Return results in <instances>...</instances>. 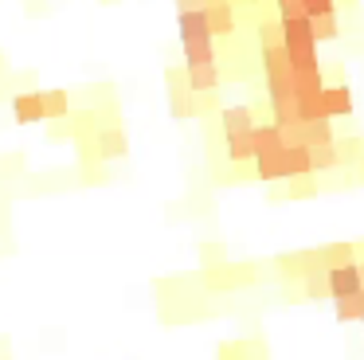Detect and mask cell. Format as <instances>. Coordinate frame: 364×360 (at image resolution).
Masks as SVG:
<instances>
[{"label": "cell", "mask_w": 364, "mask_h": 360, "mask_svg": "<svg viewBox=\"0 0 364 360\" xmlns=\"http://www.w3.org/2000/svg\"><path fill=\"white\" fill-rule=\"evenodd\" d=\"M168 102H173V114L176 117H192L196 114V94L188 90V78H184V70H168Z\"/></svg>", "instance_id": "4"}, {"label": "cell", "mask_w": 364, "mask_h": 360, "mask_svg": "<svg viewBox=\"0 0 364 360\" xmlns=\"http://www.w3.org/2000/svg\"><path fill=\"white\" fill-rule=\"evenodd\" d=\"M259 43L262 47H282V28H278V20H259Z\"/></svg>", "instance_id": "24"}, {"label": "cell", "mask_w": 364, "mask_h": 360, "mask_svg": "<svg viewBox=\"0 0 364 360\" xmlns=\"http://www.w3.org/2000/svg\"><path fill=\"white\" fill-rule=\"evenodd\" d=\"M181 23V43H184V67L192 63H215V36L208 28L204 12H176Z\"/></svg>", "instance_id": "1"}, {"label": "cell", "mask_w": 364, "mask_h": 360, "mask_svg": "<svg viewBox=\"0 0 364 360\" xmlns=\"http://www.w3.org/2000/svg\"><path fill=\"white\" fill-rule=\"evenodd\" d=\"M356 266H360V286H364V263H356Z\"/></svg>", "instance_id": "28"}, {"label": "cell", "mask_w": 364, "mask_h": 360, "mask_svg": "<svg viewBox=\"0 0 364 360\" xmlns=\"http://www.w3.org/2000/svg\"><path fill=\"white\" fill-rule=\"evenodd\" d=\"M220 125H223V137H235V133H251L259 122H255L251 106H228L220 110Z\"/></svg>", "instance_id": "9"}, {"label": "cell", "mask_w": 364, "mask_h": 360, "mask_svg": "<svg viewBox=\"0 0 364 360\" xmlns=\"http://www.w3.org/2000/svg\"><path fill=\"white\" fill-rule=\"evenodd\" d=\"M184 78H188L192 94H212L220 86V63H192V67H184Z\"/></svg>", "instance_id": "7"}, {"label": "cell", "mask_w": 364, "mask_h": 360, "mask_svg": "<svg viewBox=\"0 0 364 360\" xmlns=\"http://www.w3.org/2000/svg\"><path fill=\"white\" fill-rule=\"evenodd\" d=\"M301 145L317 149V145H333V122H301Z\"/></svg>", "instance_id": "16"}, {"label": "cell", "mask_w": 364, "mask_h": 360, "mask_svg": "<svg viewBox=\"0 0 364 360\" xmlns=\"http://www.w3.org/2000/svg\"><path fill=\"white\" fill-rule=\"evenodd\" d=\"M255 278V266H212L208 270V282H212L215 290H228V286H243V282Z\"/></svg>", "instance_id": "10"}, {"label": "cell", "mask_w": 364, "mask_h": 360, "mask_svg": "<svg viewBox=\"0 0 364 360\" xmlns=\"http://www.w3.org/2000/svg\"><path fill=\"white\" fill-rule=\"evenodd\" d=\"M255 176L259 180H286V145L274 149V153H259L255 157Z\"/></svg>", "instance_id": "11"}, {"label": "cell", "mask_w": 364, "mask_h": 360, "mask_svg": "<svg viewBox=\"0 0 364 360\" xmlns=\"http://www.w3.org/2000/svg\"><path fill=\"white\" fill-rule=\"evenodd\" d=\"M321 114H325V122H333V117H348L353 114V90H348L345 83H325V90H321Z\"/></svg>", "instance_id": "5"}, {"label": "cell", "mask_w": 364, "mask_h": 360, "mask_svg": "<svg viewBox=\"0 0 364 360\" xmlns=\"http://www.w3.org/2000/svg\"><path fill=\"white\" fill-rule=\"evenodd\" d=\"M348 263H356V247H353V243H325V247H317V266H321V270L348 266Z\"/></svg>", "instance_id": "12"}, {"label": "cell", "mask_w": 364, "mask_h": 360, "mask_svg": "<svg viewBox=\"0 0 364 360\" xmlns=\"http://www.w3.org/2000/svg\"><path fill=\"white\" fill-rule=\"evenodd\" d=\"M317 192H321V188H317L314 176H294V180H286V196H290V200H314Z\"/></svg>", "instance_id": "20"}, {"label": "cell", "mask_w": 364, "mask_h": 360, "mask_svg": "<svg viewBox=\"0 0 364 360\" xmlns=\"http://www.w3.org/2000/svg\"><path fill=\"white\" fill-rule=\"evenodd\" d=\"M360 180H364V161H360Z\"/></svg>", "instance_id": "30"}, {"label": "cell", "mask_w": 364, "mask_h": 360, "mask_svg": "<svg viewBox=\"0 0 364 360\" xmlns=\"http://www.w3.org/2000/svg\"><path fill=\"white\" fill-rule=\"evenodd\" d=\"M43 94V114L51 117V122H63V117H71V94L59 90V86H51V90H40Z\"/></svg>", "instance_id": "15"}, {"label": "cell", "mask_w": 364, "mask_h": 360, "mask_svg": "<svg viewBox=\"0 0 364 360\" xmlns=\"http://www.w3.org/2000/svg\"><path fill=\"white\" fill-rule=\"evenodd\" d=\"M12 114H16V122L20 125H32V122H43V94L40 90H24V94H16L12 98Z\"/></svg>", "instance_id": "8"}, {"label": "cell", "mask_w": 364, "mask_h": 360, "mask_svg": "<svg viewBox=\"0 0 364 360\" xmlns=\"http://www.w3.org/2000/svg\"><path fill=\"white\" fill-rule=\"evenodd\" d=\"M337 164H341L337 145H317V149H309V169H314V176H317V172L337 169Z\"/></svg>", "instance_id": "18"}, {"label": "cell", "mask_w": 364, "mask_h": 360, "mask_svg": "<svg viewBox=\"0 0 364 360\" xmlns=\"http://www.w3.org/2000/svg\"><path fill=\"white\" fill-rule=\"evenodd\" d=\"M333 145H337L341 164L345 161H364V137H341V141H333Z\"/></svg>", "instance_id": "21"}, {"label": "cell", "mask_w": 364, "mask_h": 360, "mask_svg": "<svg viewBox=\"0 0 364 360\" xmlns=\"http://www.w3.org/2000/svg\"><path fill=\"white\" fill-rule=\"evenodd\" d=\"M301 12L309 20H321V16H337V0H301Z\"/></svg>", "instance_id": "23"}, {"label": "cell", "mask_w": 364, "mask_h": 360, "mask_svg": "<svg viewBox=\"0 0 364 360\" xmlns=\"http://www.w3.org/2000/svg\"><path fill=\"white\" fill-rule=\"evenodd\" d=\"M251 137H255V157H259V153H274V149L286 145V141H282V129H278L274 122H259Z\"/></svg>", "instance_id": "14"}, {"label": "cell", "mask_w": 364, "mask_h": 360, "mask_svg": "<svg viewBox=\"0 0 364 360\" xmlns=\"http://www.w3.org/2000/svg\"><path fill=\"white\" fill-rule=\"evenodd\" d=\"M95 145H98V161H114V157L129 153V137H126L122 125H102L98 137H95Z\"/></svg>", "instance_id": "6"}, {"label": "cell", "mask_w": 364, "mask_h": 360, "mask_svg": "<svg viewBox=\"0 0 364 360\" xmlns=\"http://www.w3.org/2000/svg\"><path fill=\"white\" fill-rule=\"evenodd\" d=\"M333 313H337V321H364V297H341V302H333Z\"/></svg>", "instance_id": "19"}, {"label": "cell", "mask_w": 364, "mask_h": 360, "mask_svg": "<svg viewBox=\"0 0 364 360\" xmlns=\"http://www.w3.org/2000/svg\"><path fill=\"white\" fill-rule=\"evenodd\" d=\"M251 4H270V0H251Z\"/></svg>", "instance_id": "29"}, {"label": "cell", "mask_w": 364, "mask_h": 360, "mask_svg": "<svg viewBox=\"0 0 364 360\" xmlns=\"http://www.w3.org/2000/svg\"><path fill=\"white\" fill-rule=\"evenodd\" d=\"M341 36V23L337 16H321V20H314V39L321 43V39H337Z\"/></svg>", "instance_id": "25"}, {"label": "cell", "mask_w": 364, "mask_h": 360, "mask_svg": "<svg viewBox=\"0 0 364 360\" xmlns=\"http://www.w3.org/2000/svg\"><path fill=\"white\" fill-rule=\"evenodd\" d=\"M255 133V129H251ZM251 133H235V137H223L228 145V161L231 164H243V161H255V137Z\"/></svg>", "instance_id": "17"}, {"label": "cell", "mask_w": 364, "mask_h": 360, "mask_svg": "<svg viewBox=\"0 0 364 360\" xmlns=\"http://www.w3.org/2000/svg\"><path fill=\"white\" fill-rule=\"evenodd\" d=\"M301 290H306V297H329V282H325V270H314L301 278Z\"/></svg>", "instance_id": "22"}, {"label": "cell", "mask_w": 364, "mask_h": 360, "mask_svg": "<svg viewBox=\"0 0 364 360\" xmlns=\"http://www.w3.org/2000/svg\"><path fill=\"white\" fill-rule=\"evenodd\" d=\"M325 282H329V297L333 302H341V297H353L360 294V266L348 263V266H333V270H325Z\"/></svg>", "instance_id": "3"}, {"label": "cell", "mask_w": 364, "mask_h": 360, "mask_svg": "<svg viewBox=\"0 0 364 360\" xmlns=\"http://www.w3.org/2000/svg\"><path fill=\"white\" fill-rule=\"evenodd\" d=\"M360 325H364V321H360Z\"/></svg>", "instance_id": "32"}, {"label": "cell", "mask_w": 364, "mask_h": 360, "mask_svg": "<svg viewBox=\"0 0 364 360\" xmlns=\"http://www.w3.org/2000/svg\"><path fill=\"white\" fill-rule=\"evenodd\" d=\"M204 16H208V28H212V36H235V4H212V8H204Z\"/></svg>", "instance_id": "13"}, {"label": "cell", "mask_w": 364, "mask_h": 360, "mask_svg": "<svg viewBox=\"0 0 364 360\" xmlns=\"http://www.w3.org/2000/svg\"><path fill=\"white\" fill-rule=\"evenodd\" d=\"M200 258H204L208 270H212V266H223V247L220 243H204V247H200Z\"/></svg>", "instance_id": "26"}, {"label": "cell", "mask_w": 364, "mask_h": 360, "mask_svg": "<svg viewBox=\"0 0 364 360\" xmlns=\"http://www.w3.org/2000/svg\"><path fill=\"white\" fill-rule=\"evenodd\" d=\"M282 28V47L286 51H314L317 39H314V20L309 16H290V20H278Z\"/></svg>", "instance_id": "2"}, {"label": "cell", "mask_w": 364, "mask_h": 360, "mask_svg": "<svg viewBox=\"0 0 364 360\" xmlns=\"http://www.w3.org/2000/svg\"><path fill=\"white\" fill-rule=\"evenodd\" d=\"M176 12H204V0H176Z\"/></svg>", "instance_id": "27"}, {"label": "cell", "mask_w": 364, "mask_h": 360, "mask_svg": "<svg viewBox=\"0 0 364 360\" xmlns=\"http://www.w3.org/2000/svg\"><path fill=\"white\" fill-rule=\"evenodd\" d=\"M360 297H364V290H360Z\"/></svg>", "instance_id": "31"}]
</instances>
